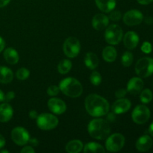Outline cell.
Instances as JSON below:
<instances>
[{
    "mask_svg": "<svg viewBox=\"0 0 153 153\" xmlns=\"http://www.w3.org/2000/svg\"><path fill=\"white\" fill-rule=\"evenodd\" d=\"M81 50V43L76 37H70L64 41L63 51L68 58H74L79 54Z\"/></svg>",
    "mask_w": 153,
    "mask_h": 153,
    "instance_id": "cell-7",
    "label": "cell"
},
{
    "mask_svg": "<svg viewBox=\"0 0 153 153\" xmlns=\"http://www.w3.org/2000/svg\"><path fill=\"white\" fill-rule=\"evenodd\" d=\"M117 52L116 49L112 46H106L102 51V58L107 62H113L116 60Z\"/></svg>",
    "mask_w": 153,
    "mask_h": 153,
    "instance_id": "cell-22",
    "label": "cell"
},
{
    "mask_svg": "<svg viewBox=\"0 0 153 153\" xmlns=\"http://www.w3.org/2000/svg\"><path fill=\"white\" fill-rule=\"evenodd\" d=\"M21 153H34L35 152L34 149H33V147L31 146H25V147L22 148L20 150Z\"/></svg>",
    "mask_w": 153,
    "mask_h": 153,
    "instance_id": "cell-36",
    "label": "cell"
},
{
    "mask_svg": "<svg viewBox=\"0 0 153 153\" xmlns=\"http://www.w3.org/2000/svg\"><path fill=\"white\" fill-rule=\"evenodd\" d=\"M150 110L144 105H138L134 108L131 113V117L136 124L142 125L149 120L150 117Z\"/></svg>",
    "mask_w": 153,
    "mask_h": 153,
    "instance_id": "cell-9",
    "label": "cell"
},
{
    "mask_svg": "<svg viewBox=\"0 0 153 153\" xmlns=\"http://www.w3.org/2000/svg\"><path fill=\"white\" fill-rule=\"evenodd\" d=\"M131 103L128 99L120 98L118 99L117 100L114 102L112 105L111 110L114 114H122L126 113L131 108Z\"/></svg>",
    "mask_w": 153,
    "mask_h": 153,
    "instance_id": "cell-12",
    "label": "cell"
},
{
    "mask_svg": "<svg viewBox=\"0 0 153 153\" xmlns=\"http://www.w3.org/2000/svg\"><path fill=\"white\" fill-rule=\"evenodd\" d=\"M152 144L153 140L152 137L147 134H144L137 139L135 143V147L139 152H144L149 150L152 146Z\"/></svg>",
    "mask_w": 153,
    "mask_h": 153,
    "instance_id": "cell-15",
    "label": "cell"
},
{
    "mask_svg": "<svg viewBox=\"0 0 153 153\" xmlns=\"http://www.w3.org/2000/svg\"><path fill=\"white\" fill-rule=\"evenodd\" d=\"M135 72L140 78H147L153 74V58L144 57L137 61Z\"/></svg>",
    "mask_w": 153,
    "mask_h": 153,
    "instance_id": "cell-4",
    "label": "cell"
},
{
    "mask_svg": "<svg viewBox=\"0 0 153 153\" xmlns=\"http://www.w3.org/2000/svg\"><path fill=\"white\" fill-rule=\"evenodd\" d=\"M72 68V62L70 60L64 59L59 62L58 65V71L61 74H67Z\"/></svg>",
    "mask_w": 153,
    "mask_h": 153,
    "instance_id": "cell-26",
    "label": "cell"
},
{
    "mask_svg": "<svg viewBox=\"0 0 153 153\" xmlns=\"http://www.w3.org/2000/svg\"><path fill=\"white\" fill-rule=\"evenodd\" d=\"M85 105L87 112L94 117L105 116L110 109V105L105 99L94 94H90L86 97Z\"/></svg>",
    "mask_w": 153,
    "mask_h": 153,
    "instance_id": "cell-1",
    "label": "cell"
},
{
    "mask_svg": "<svg viewBox=\"0 0 153 153\" xmlns=\"http://www.w3.org/2000/svg\"><path fill=\"white\" fill-rule=\"evenodd\" d=\"M28 143H30L31 145H33V146H37V145H38L39 142L37 141V139L33 138V139H30L29 141H28Z\"/></svg>",
    "mask_w": 153,
    "mask_h": 153,
    "instance_id": "cell-42",
    "label": "cell"
},
{
    "mask_svg": "<svg viewBox=\"0 0 153 153\" xmlns=\"http://www.w3.org/2000/svg\"><path fill=\"white\" fill-rule=\"evenodd\" d=\"M4 93L0 90V102H4Z\"/></svg>",
    "mask_w": 153,
    "mask_h": 153,
    "instance_id": "cell-44",
    "label": "cell"
},
{
    "mask_svg": "<svg viewBox=\"0 0 153 153\" xmlns=\"http://www.w3.org/2000/svg\"><path fill=\"white\" fill-rule=\"evenodd\" d=\"M4 46H5V42H4V40H3L2 37H0V52H2Z\"/></svg>",
    "mask_w": 153,
    "mask_h": 153,
    "instance_id": "cell-40",
    "label": "cell"
},
{
    "mask_svg": "<svg viewBox=\"0 0 153 153\" xmlns=\"http://www.w3.org/2000/svg\"><path fill=\"white\" fill-rule=\"evenodd\" d=\"M60 91L69 97L77 98L83 92V87L79 80L75 78H66L59 84Z\"/></svg>",
    "mask_w": 153,
    "mask_h": 153,
    "instance_id": "cell-3",
    "label": "cell"
},
{
    "mask_svg": "<svg viewBox=\"0 0 153 153\" xmlns=\"http://www.w3.org/2000/svg\"><path fill=\"white\" fill-rule=\"evenodd\" d=\"M134 61V56L131 52H126L123 54L121 58V63L124 67H130Z\"/></svg>",
    "mask_w": 153,
    "mask_h": 153,
    "instance_id": "cell-28",
    "label": "cell"
},
{
    "mask_svg": "<svg viewBox=\"0 0 153 153\" xmlns=\"http://www.w3.org/2000/svg\"><path fill=\"white\" fill-rule=\"evenodd\" d=\"M28 116H29V117L31 118V119L34 120L37 119V116H38V114H37V112L35 110H31V111L29 112V114H28Z\"/></svg>",
    "mask_w": 153,
    "mask_h": 153,
    "instance_id": "cell-37",
    "label": "cell"
},
{
    "mask_svg": "<svg viewBox=\"0 0 153 153\" xmlns=\"http://www.w3.org/2000/svg\"><path fill=\"white\" fill-rule=\"evenodd\" d=\"M90 80H91V82L92 85H95V86H98L102 82V76L99 72L94 71L91 74Z\"/></svg>",
    "mask_w": 153,
    "mask_h": 153,
    "instance_id": "cell-30",
    "label": "cell"
},
{
    "mask_svg": "<svg viewBox=\"0 0 153 153\" xmlns=\"http://www.w3.org/2000/svg\"><path fill=\"white\" fill-rule=\"evenodd\" d=\"M10 0H0V7H3L7 5Z\"/></svg>",
    "mask_w": 153,
    "mask_h": 153,
    "instance_id": "cell-41",
    "label": "cell"
},
{
    "mask_svg": "<svg viewBox=\"0 0 153 153\" xmlns=\"http://www.w3.org/2000/svg\"><path fill=\"white\" fill-rule=\"evenodd\" d=\"M30 72L28 69L25 68V67H22V68H19V70L16 71V76L19 80L23 81L25 79H28L29 77Z\"/></svg>",
    "mask_w": 153,
    "mask_h": 153,
    "instance_id": "cell-29",
    "label": "cell"
},
{
    "mask_svg": "<svg viewBox=\"0 0 153 153\" xmlns=\"http://www.w3.org/2000/svg\"><path fill=\"white\" fill-rule=\"evenodd\" d=\"M88 131L93 138L104 140L110 134L111 127L105 120L97 118L90 122L88 126Z\"/></svg>",
    "mask_w": 153,
    "mask_h": 153,
    "instance_id": "cell-2",
    "label": "cell"
},
{
    "mask_svg": "<svg viewBox=\"0 0 153 153\" xmlns=\"http://www.w3.org/2000/svg\"><path fill=\"white\" fill-rule=\"evenodd\" d=\"M143 82L140 77L131 78L127 84V91L132 95L140 94L143 88Z\"/></svg>",
    "mask_w": 153,
    "mask_h": 153,
    "instance_id": "cell-14",
    "label": "cell"
},
{
    "mask_svg": "<svg viewBox=\"0 0 153 153\" xmlns=\"http://www.w3.org/2000/svg\"><path fill=\"white\" fill-rule=\"evenodd\" d=\"M124 46L128 49H134L139 43V36L134 31H128L123 37Z\"/></svg>",
    "mask_w": 153,
    "mask_h": 153,
    "instance_id": "cell-16",
    "label": "cell"
},
{
    "mask_svg": "<svg viewBox=\"0 0 153 153\" xmlns=\"http://www.w3.org/2000/svg\"><path fill=\"white\" fill-rule=\"evenodd\" d=\"M125 145V137L120 133H114L108 137L105 141L106 149L109 152H117Z\"/></svg>",
    "mask_w": 153,
    "mask_h": 153,
    "instance_id": "cell-8",
    "label": "cell"
},
{
    "mask_svg": "<svg viewBox=\"0 0 153 153\" xmlns=\"http://www.w3.org/2000/svg\"><path fill=\"white\" fill-rule=\"evenodd\" d=\"M153 98V94L152 91L149 89H144L143 91H141L140 95V100L141 102L143 104H147L152 101Z\"/></svg>",
    "mask_w": 153,
    "mask_h": 153,
    "instance_id": "cell-27",
    "label": "cell"
},
{
    "mask_svg": "<svg viewBox=\"0 0 153 153\" xmlns=\"http://www.w3.org/2000/svg\"><path fill=\"white\" fill-rule=\"evenodd\" d=\"M48 107L52 113L55 114H62L67 110L66 103L58 98H51L48 101Z\"/></svg>",
    "mask_w": 153,
    "mask_h": 153,
    "instance_id": "cell-13",
    "label": "cell"
},
{
    "mask_svg": "<svg viewBox=\"0 0 153 153\" xmlns=\"http://www.w3.org/2000/svg\"><path fill=\"white\" fill-rule=\"evenodd\" d=\"M11 139L18 146H24L29 141V133L22 127H16L11 131Z\"/></svg>",
    "mask_w": 153,
    "mask_h": 153,
    "instance_id": "cell-10",
    "label": "cell"
},
{
    "mask_svg": "<svg viewBox=\"0 0 153 153\" xmlns=\"http://www.w3.org/2000/svg\"><path fill=\"white\" fill-rule=\"evenodd\" d=\"M123 29L120 25L117 24H112L109 25L105 32V41L110 45H117L120 43L123 39Z\"/></svg>",
    "mask_w": 153,
    "mask_h": 153,
    "instance_id": "cell-6",
    "label": "cell"
},
{
    "mask_svg": "<svg viewBox=\"0 0 153 153\" xmlns=\"http://www.w3.org/2000/svg\"><path fill=\"white\" fill-rule=\"evenodd\" d=\"M149 134H150L151 135H152V137H153V122L150 124V126H149Z\"/></svg>",
    "mask_w": 153,
    "mask_h": 153,
    "instance_id": "cell-45",
    "label": "cell"
},
{
    "mask_svg": "<svg viewBox=\"0 0 153 153\" xmlns=\"http://www.w3.org/2000/svg\"><path fill=\"white\" fill-rule=\"evenodd\" d=\"M84 152L85 153H101L105 152V149L100 143L91 142V143H88L85 145V147H84Z\"/></svg>",
    "mask_w": 153,
    "mask_h": 153,
    "instance_id": "cell-25",
    "label": "cell"
},
{
    "mask_svg": "<svg viewBox=\"0 0 153 153\" xmlns=\"http://www.w3.org/2000/svg\"><path fill=\"white\" fill-rule=\"evenodd\" d=\"M3 56H4L6 62L8 63L9 64H12V65L16 64L19 61V54H18L17 51L13 49V48H7V49H6L4 50V53H3Z\"/></svg>",
    "mask_w": 153,
    "mask_h": 153,
    "instance_id": "cell-20",
    "label": "cell"
},
{
    "mask_svg": "<svg viewBox=\"0 0 153 153\" xmlns=\"http://www.w3.org/2000/svg\"><path fill=\"white\" fill-rule=\"evenodd\" d=\"M137 2L140 4H143V5H146V4H149L150 3H152L153 0H137Z\"/></svg>",
    "mask_w": 153,
    "mask_h": 153,
    "instance_id": "cell-38",
    "label": "cell"
},
{
    "mask_svg": "<svg viewBox=\"0 0 153 153\" xmlns=\"http://www.w3.org/2000/svg\"><path fill=\"white\" fill-rule=\"evenodd\" d=\"M109 18L102 13H97L93 17L92 25L94 29L101 31L108 25Z\"/></svg>",
    "mask_w": 153,
    "mask_h": 153,
    "instance_id": "cell-17",
    "label": "cell"
},
{
    "mask_svg": "<svg viewBox=\"0 0 153 153\" xmlns=\"http://www.w3.org/2000/svg\"><path fill=\"white\" fill-rule=\"evenodd\" d=\"M13 108L8 103L4 102L0 105V122H8L13 117Z\"/></svg>",
    "mask_w": 153,
    "mask_h": 153,
    "instance_id": "cell-18",
    "label": "cell"
},
{
    "mask_svg": "<svg viewBox=\"0 0 153 153\" xmlns=\"http://www.w3.org/2000/svg\"><path fill=\"white\" fill-rule=\"evenodd\" d=\"M97 6L104 13H110L116 7V0H95Z\"/></svg>",
    "mask_w": 153,
    "mask_h": 153,
    "instance_id": "cell-19",
    "label": "cell"
},
{
    "mask_svg": "<svg viewBox=\"0 0 153 153\" xmlns=\"http://www.w3.org/2000/svg\"><path fill=\"white\" fill-rule=\"evenodd\" d=\"M127 92H128L127 90L123 89V88H122V89H119L118 91H116V93H115V97H116L117 99L123 98V97L127 94Z\"/></svg>",
    "mask_w": 153,
    "mask_h": 153,
    "instance_id": "cell-34",
    "label": "cell"
},
{
    "mask_svg": "<svg viewBox=\"0 0 153 153\" xmlns=\"http://www.w3.org/2000/svg\"><path fill=\"white\" fill-rule=\"evenodd\" d=\"M85 64L91 70H95L99 65L98 57L93 52H88L85 57Z\"/></svg>",
    "mask_w": 153,
    "mask_h": 153,
    "instance_id": "cell-23",
    "label": "cell"
},
{
    "mask_svg": "<svg viewBox=\"0 0 153 153\" xmlns=\"http://www.w3.org/2000/svg\"><path fill=\"white\" fill-rule=\"evenodd\" d=\"M83 148V143L80 140H73L67 144L66 151L68 153H79Z\"/></svg>",
    "mask_w": 153,
    "mask_h": 153,
    "instance_id": "cell-24",
    "label": "cell"
},
{
    "mask_svg": "<svg viewBox=\"0 0 153 153\" xmlns=\"http://www.w3.org/2000/svg\"><path fill=\"white\" fill-rule=\"evenodd\" d=\"M143 19V13L138 10L133 9L127 11L124 14L123 20L126 25L128 26H134L137 25L142 22Z\"/></svg>",
    "mask_w": 153,
    "mask_h": 153,
    "instance_id": "cell-11",
    "label": "cell"
},
{
    "mask_svg": "<svg viewBox=\"0 0 153 153\" xmlns=\"http://www.w3.org/2000/svg\"><path fill=\"white\" fill-rule=\"evenodd\" d=\"M0 152H1V153H8V151H7V150H1Z\"/></svg>",
    "mask_w": 153,
    "mask_h": 153,
    "instance_id": "cell-46",
    "label": "cell"
},
{
    "mask_svg": "<svg viewBox=\"0 0 153 153\" xmlns=\"http://www.w3.org/2000/svg\"><path fill=\"white\" fill-rule=\"evenodd\" d=\"M122 17V14L121 12L119 10H112L111 14L109 15V19L114 21V22H117V21L120 20Z\"/></svg>",
    "mask_w": 153,
    "mask_h": 153,
    "instance_id": "cell-32",
    "label": "cell"
},
{
    "mask_svg": "<svg viewBox=\"0 0 153 153\" xmlns=\"http://www.w3.org/2000/svg\"><path fill=\"white\" fill-rule=\"evenodd\" d=\"M4 145H5V139L0 134V149L4 147Z\"/></svg>",
    "mask_w": 153,
    "mask_h": 153,
    "instance_id": "cell-39",
    "label": "cell"
},
{
    "mask_svg": "<svg viewBox=\"0 0 153 153\" xmlns=\"http://www.w3.org/2000/svg\"><path fill=\"white\" fill-rule=\"evenodd\" d=\"M140 49H141L142 52H144V53H146V54L151 53V52H152V44H151L149 42H147V41L143 42V43L142 44Z\"/></svg>",
    "mask_w": 153,
    "mask_h": 153,
    "instance_id": "cell-33",
    "label": "cell"
},
{
    "mask_svg": "<svg viewBox=\"0 0 153 153\" xmlns=\"http://www.w3.org/2000/svg\"><path fill=\"white\" fill-rule=\"evenodd\" d=\"M13 79V72L8 67L0 66V83L8 84Z\"/></svg>",
    "mask_w": 153,
    "mask_h": 153,
    "instance_id": "cell-21",
    "label": "cell"
},
{
    "mask_svg": "<svg viewBox=\"0 0 153 153\" xmlns=\"http://www.w3.org/2000/svg\"><path fill=\"white\" fill-rule=\"evenodd\" d=\"M58 119L52 114L43 113L37 117V126L43 131L54 129L58 125Z\"/></svg>",
    "mask_w": 153,
    "mask_h": 153,
    "instance_id": "cell-5",
    "label": "cell"
},
{
    "mask_svg": "<svg viewBox=\"0 0 153 153\" xmlns=\"http://www.w3.org/2000/svg\"><path fill=\"white\" fill-rule=\"evenodd\" d=\"M145 22L148 25H151V24L153 23V18L151 17V16H148L145 19Z\"/></svg>",
    "mask_w": 153,
    "mask_h": 153,
    "instance_id": "cell-43",
    "label": "cell"
},
{
    "mask_svg": "<svg viewBox=\"0 0 153 153\" xmlns=\"http://www.w3.org/2000/svg\"><path fill=\"white\" fill-rule=\"evenodd\" d=\"M15 97V94L13 91H9L6 94V95H4V102H10L12 100H13Z\"/></svg>",
    "mask_w": 153,
    "mask_h": 153,
    "instance_id": "cell-35",
    "label": "cell"
},
{
    "mask_svg": "<svg viewBox=\"0 0 153 153\" xmlns=\"http://www.w3.org/2000/svg\"><path fill=\"white\" fill-rule=\"evenodd\" d=\"M60 92L59 87L56 86V85H51L47 89V94L50 97H55L57 96Z\"/></svg>",
    "mask_w": 153,
    "mask_h": 153,
    "instance_id": "cell-31",
    "label": "cell"
}]
</instances>
